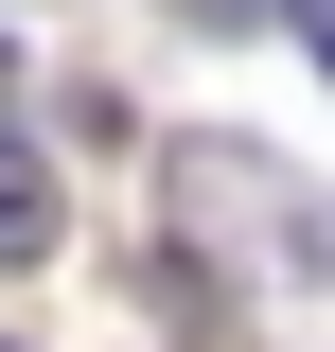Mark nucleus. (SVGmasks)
<instances>
[{
  "instance_id": "7ed1b4c3",
  "label": "nucleus",
  "mask_w": 335,
  "mask_h": 352,
  "mask_svg": "<svg viewBox=\"0 0 335 352\" xmlns=\"http://www.w3.org/2000/svg\"><path fill=\"white\" fill-rule=\"evenodd\" d=\"M0 352H18V335H0Z\"/></svg>"
},
{
  "instance_id": "f257e3e1",
  "label": "nucleus",
  "mask_w": 335,
  "mask_h": 352,
  "mask_svg": "<svg viewBox=\"0 0 335 352\" xmlns=\"http://www.w3.org/2000/svg\"><path fill=\"white\" fill-rule=\"evenodd\" d=\"M36 247H53V176L0 141V264H36Z\"/></svg>"
},
{
  "instance_id": "f03ea898",
  "label": "nucleus",
  "mask_w": 335,
  "mask_h": 352,
  "mask_svg": "<svg viewBox=\"0 0 335 352\" xmlns=\"http://www.w3.org/2000/svg\"><path fill=\"white\" fill-rule=\"evenodd\" d=\"M300 36H318V71H335V0H300Z\"/></svg>"
}]
</instances>
